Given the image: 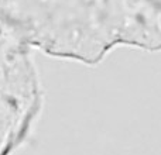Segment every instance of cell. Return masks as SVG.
<instances>
[{
  "label": "cell",
  "mask_w": 161,
  "mask_h": 155,
  "mask_svg": "<svg viewBox=\"0 0 161 155\" xmlns=\"http://www.w3.org/2000/svg\"><path fill=\"white\" fill-rule=\"evenodd\" d=\"M55 3L93 8L95 13L114 23L125 42L137 45L161 35V0H55Z\"/></svg>",
  "instance_id": "1"
}]
</instances>
